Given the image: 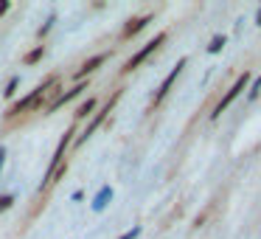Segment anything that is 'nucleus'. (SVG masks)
<instances>
[{"instance_id":"nucleus-1","label":"nucleus","mask_w":261,"mask_h":239,"mask_svg":"<svg viewBox=\"0 0 261 239\" xmlns=\"http://www.w3.org/2000/svg\"><path fill=\"white\" fill-rule=\"evenodd\" d=\"M51 90H59L57 76H54V79H45L34 93H31V96H25L23 102H17V104H14V110H12L9 115H12V118H17V115H25V113H34V110H40L42 102H45V96H48Z\"/></svg>"},{"instance_id":"nucleus-2","label":"nucleus","mask_w":261,"mask_h":239,"mask_svg":"<svg viewBox=\"0 0 261 239\" xmlns=\"http://www.w3.org/2000/svg\"><path fill=\"white\" fill-rule=\"evenodd\" d=\"M247 87H250V70H244V74L239 76L236 82H233V87H230V90H227L225 96L219 99V104L214 107V113H211V118H219V115H222V110H227V107H230V104L239 99V93H242V90H247Z\"/></svg>"},{"instance_id":"nucleus-3","label":"nucleus","mask_w":261,"mask_h":239,"mask_svg":"<svg viewBox=\"0 0 261 239\" xmlns=\"http://www.w3.org/2000/svg\"><path fill=\"white\" fill-rule=\"evenodd\" d=\"M118 99H121V90H118V93H113V96L107 99V104H104V107H101V113H98V115H93V118H90V124L85 127V132H82V135L76 138V147H82V144H85L87 138H90L93 132H96L98 127L104 124V121H107V115L113 113V107H115V102H118Z\"/></svg>"},{"instance_id":"nucleus-4","label":"nucleus","mask_w":261,"mask_h":239,"mask_svg":"<svg viewBox=\"0 0 261 239\" xmlns=\"http://www.w3.org/2000/svg\"><path fill=\"white\" fill-rule=\"evenodd\" d=\"M163 42H166V31H160V34H158V37H154V40H149V42H146V45H143V48H141V51H138V54H135V57H129V62H126V65H124V70H126V74H129V70H135V68H138V65H141V62H146V59H149V57H152V54H154V51H158V48H160V45H163Z\"/></svg>"},{"instance_id":"nucleus-5","label":"nucleus","mask_w":261,"mask_h":239,"mask_svg":"<svg viewBox=\"0 0 261 239\" xmlns=\"http://www.w3.org/2000/svg\"><path fill=\"white\" fill-rule=\"evenodd\" d=\"M182 68H186V59H180V62H177L174 68H171V74H169V76H166V79H163V85L158 87V93H154V99H152V107H158V104L163 102L166 96H169L171 85H174V82H177V76L182 74Z\"/></svg>"},{"instance_id":"nucleus-6","label":"nucleus","mask_w":261,"mask_h":239,"mask_svg":"<svg viewBox=\"0 0 261 239\" xmlns=\"http://www.w3.org/2000/svg\"><path fill=\"white\" fill-rule=\"evenodd\" d=\"M104 62H107V54H98V57L87 59V62H85V65H82V68L73 74V79H76V82H85V76H87V74H93L96 68H101Z\"/></svg>"},{"instance_id":"nucleus-7","label":"nucleus","mask_w":261,"mask_h":239,"mask_svg":"<svg viewBox=\"0 0 261 239\" xmlns=\"http://www.w3.org/2000/svg\"><path fill=\"white\" fill-rule=\"evenodd\" d=\"M152 23V17L149 14H143V17H132L129 23H126V29H124V40H129V37H135L141 29H146V26Z\"/></svg>"},{"instance_id":"nucleus-8","label":"nucleus","mask_w":261,"mask_h":239,"mask_svg":"<svg viewBox=\"0 0 261 239\" xmlns=\"http://www.w3.org/2000/svg\"><path fill=\"white\" fill-rule=\"evenodd\" d=\"M85 90H87V82H76V87H73V90H68V93H65V96H59L57 102L51 104V113H54V110H59V107H62V104H68L70 99L82 96V93H85Z\"/></svg>"},{"instance_id":"nucleus-9","label":"nucleus","mask_w":261,"mask_h":239,"mask_svg":"<svg viewBox=\"0 0 261 239\" xmlns=\"http://www.w3.org/2000/svg\"><path fill=\"white\" fill-rule=\"evenodd\" d=\"M70 135H73V127H70V130L62 135V141H59V147H57V152H54V163H51V169H48V175L54 172V166H57V169L62 166V155H65V149H68V144H70ZM48 175H45V177H48Z\"/></svg>"},{"instance_id":"nucleus-10","label":"nucleus","mask_w":261,"mask_h":239,"mask_svg":"<svg viewBox=\"0 0 261 239\" xmlns=\"http://www.w3.org/2000/svg\"><path fill=\"white\" fill-rule=\"evenodd\" d=\"M110 197H113V188H110V186H104V188H101V194L96 197V203H93V208H96V211H101L104 205H107V200H110Z\"/></svg>"},{"instance_id":"nucleus-11","label":"nucleus","mask_w":261,"mask_h":239,"mask_svg":"<svg viewBox=\"0 0 261 239\" xmlns=\"http://www.w3.org/2000/svg\"><path fill=\"white\" fill-rule=\"evenodd\" d=\"M225 42H227V37H225V34H216L214 40L208 42V54H219L222 48H225Z\"/></svg>"},{"instance_id":"nucleus-12","label":"nucleus","mask_w":261,"mask_h":239,"mask_svg":"<svg viewBox=\"0 0 261 239\" xmlns=\"http://www.w3.org/2000/svg\"><path fill=\"white\" fill-rule=\"evenodd\" d=\"M258 93H261V76H255V79L250 82V87H247V99H250V102H255Z\"/></svg>"},{"instance_id":"nucleus-13","label":"nucleus","mask_w":261,"mask_h":239,"mask_svg":"<svg viewBox=\"0 0 261 239\" xmlns=\"http://www.w3.org/2000/svg\"><path fill=\"white\" fill-rule=\"evenodd\" d=\"M96 107V99H87L85 104H82L79 110H76V118H87V115H90V110Z\"/></svg>"},{"instance_id":"nucleus-14","label":"nucleus","mask_w":261,"mask_h":239,"mask_svg":"<svg viewBox=\"0 0 261 239\" xmlns=\"http://www.w3.org/2000/svg\"><path fill=\"white\" fill-rule=\"evenodd\" d=\"M42 57V48H34V51H29L25 54V65H31V62H37V59Z\"/></svg>"},{"instance_id":"nucleus-15","label":"nucleus","mask_w":261,"mask_h":239,"mask_svg":"<svg viewBox=\"0 0 261 239\" xmlns=\"http://www.w3.org/2000/svg\"><path fill=\"white\" fill-rule=\"evenodd\" d=\"M12 203H14V197H12V194H3V197H0V211L12 208Z\"/></svg>"},{"instance_id":"nucleus-16","label":"nucleus","mask_w":261,"mask_h":239,"mask_svg":"<svg viewBox=\"0 0 261 239\" xmlns=\"http://www.w3.org/2000/svg\"><path fill=\"white\" fill-rule=\"evenodd\" d=\"M17 82H20V79H12V82H9V87H6V93H3V96H6V99H9V96H12V93H14V87H17Z\"/></svg>"},{"instance_id":"nucleus-17","label":"nucleus","mask_w":261,"mask_h":239,"mask_svg":"<svg viewBox=\"0 0 261 239\" xmlns=\"http://www.w3.org/2000/svg\"><path fill=\"white\" fill-rule=\"evenodd\" d=\"M138 233H141V228H132V231H129V233H124V236H121V239H135Z\"/></svg>"},{"instance_id":"nucleus-18","label":"nucleus","mask_w":261,"mask_h":239,"mask_svg":"<svg viewBox=\"0 0 261 239\" xmlns=\"http://www.w3.org/2000/svg\"><path fill=\"white\" fill-rule=\"evenodd\" d=\"M3 160H6V149L0 147V169H3Z\"/></svg>"},{"instance_id":"nucleus-19","label":"nucleus","mask_w":261,"mask_h":239,"mask_svg":"<svg viewBox=\"0 0 261 239\" xmlns=\"http://www.w3.org/2000/svg\"><path fill=\"white\" fill-rule=\"evenodd\" d=\"M6 9H9V3H6V0H3V3H0V14L6 12Z\"/></svg>"},{"instance_id":"nucleus-20","label":"nucleus","mask_w":261,"mask_h":239,"mask_svg":"<svg viewBox=\"0 0 261 239\" xmlns=\"http://www.w3.org/2000/svg\"><path fill=\"white\" fill-rule=\"evenodd\" d=\"M255 26H261V6H258V14H255Z\"/></svg>"}]
</instances>
